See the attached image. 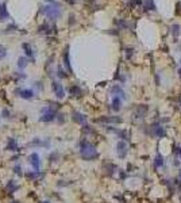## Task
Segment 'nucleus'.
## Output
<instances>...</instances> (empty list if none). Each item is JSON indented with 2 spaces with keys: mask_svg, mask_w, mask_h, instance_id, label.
Returning a JSON list of instances; mask_svg holds the SVG:
<instances>
[{
  "mask_svg": "<svg viewBox=\"0 0 181 203\" xmlns=\"http://www.w3.org/2000/svg\"><path fill=\"white\" fill-rule=\"evenodd\" d=\"M4 150H7V152H18L19 150V142H18V140L15 138V137H8L7 138Z\"/></svg>",
  "mask_w": 181,
  "mask_h": 203,
  "instance_id": "nucleus-8",
  "label": "nucleus"
},
{
  "mask_svg": "<svg viewBox=\"0 0 181 203\" xmlns=\"http://www.w3.org/2000/svg\"><path fill=\"white\" fill-rule=\"evenodd\" d=\"M24 177L26 179H29V180H38V179H42L43 177V172L42 171H26L24 172Z\"/></svg>",
  "mask_w": 181,
  "mask_h": 203,
  "instance_id": "nucleus-12",
  "label": "nucleus"
},
{
  "mask_svg": "<svg viewBox=\"0 0 181 203\" xmlns=\"http://www.w3.org/2000/svg\"><path fill=\"white\" fill-rule=\"evenodd\" d=\"M19 188H20V187H19V184H18L16 180H8V182L5 183V186H4V190H5V191H7L8 194L16 192Z\"/></svg>",
  "mask_w": 181,
  "mask_h": 203,
  "instance_id": "nucleus-13",
  "label": "nucleus"
},
{
  "mask_svg": "<svg viewBox=\"0 0 181 203\" xmlns=\"http://www.w3.org/2000/svg\"><path fill=\"white\" fill-rule=\"evenodd\" d=\"M15 93H16L19 98L24 99V100H31V99L35 96V92L30 88H18L16 91H15Z\"/></svg>",
  "mask_w": 181,
  "mask_h": 203,
  "instance_id": "nucleus-6",
  "label": "nucleus"
},
{
  "mask_svg": "<svg viewBox=\"0 0 181 203\" xmlns=\"http://www.w3.org/2000/svg\"><path fill=\"white\" fill-rule=\"evenodd\" d=\"M5 49H3V48H0V58H3V57H5Z\"/></svg>",
  "mask_w": 181,
  "mask_h": 203,
  "instance_id": "nucleus-35",
  "label": "nucleus"
},
{
  "mask_svg": "<svg viewBox=\"0 0 181 203\" xmlns=\"http://www.w3.org/2000/svg\"><path fill=\"white\" fill-rule=\"evenodd\" d=\"M154 164H155V167H157V168H161L162 165H164V158H162V156L160 154V153H158V154H157V157H155Z\"/></svg>",
  "mask_w": 181,
  "mask_h": 203,
  "instance_id": "nucleus-28",
  "label": "nucleus"
},
{
  "mask_svg": "<svg viewBox=\"0 0 181 203\" xmlns=\"http://www.w3.org/2000/svg\"><path fill=\"white\" fill-rule=\"evenodd\" d=\"M58 158H60V153H58L57 150H54V152H51L50 154H49V161L51 162H57L58 161Z\"/></svg>",
  "mask_w": 181,
  "mask_h": 203,
  "instance_id": "nucleus-25",
  "label": "nucleus"
},
{
  "mask_svg": "<svg viewBox=\"0 0 181 203\" xmlns=\"http://www.w3.org/2000/svg\"><path fill=\"white\" fill-rule=\"evenodd\" d=\"M8 18H10V14H8L7 5H5V3H2L0 4V22H4Z\"/></svg>",
  "mask_w": 181,
  "mask_h": 203,
  "instance_id": "nucleus-17",
  "label": "nucleus"
},
{
  "mask_svg": "<svg viewBox=\"0 0 181 203\" xmlns=\"http://www.w3.org/2000/svg\"><path fill=\"white\" fill-rule=\"evenodd\" d=\"M65 121H66V117H65L64 112H58V114H57V122H58V125H64Z\"/></svg>",
  "mask_w": 181,
  "mask_h": 203,
  "instance_id": "nucleus-30",
  "label": "nucleus"
},
{
  "mask_svg": "<svg viewBox=\"0 0 181 203\" xmlns=\"http://www.w3.org/2000/svg\"><path fill=\"white\" fill-rule=\"evenodd\" d=\"M54 27V26H53ZM53 27H50V24L48 23V22H45V23H42L41 26L38 27V31L39 33H42V34H50V29H53Z\"/></svg>",
  "mask_w": 181,
  "mask_h": 203,
  "instance_id": "nucleus-21",
  "label": "nucleus"
},
{
  "mask_svg": "<svg viewBox=\"0 0 181 203\" xmlns=\"http://www.w3.org/2000/svg\"><path fill=\"white\" fill-rule=\"evenodd\" d=\"M57 114H58V110L50 107V106L43 107L42 110H41L39 122H42V123H51V122L57 121Z\"/></svg>",
  "mask_w": 181,
  "mask_h": 203,
  "instance_id": "nucleus-3",
  "label": "nucleus"
},
{
  "mask_svg": "<svg viewBox=\"0 0 181 203\" xmlns=\"http://www.w3.org/2000/svg\"><path fill=\"white\" fill-rule=\"evenodd\" d=\"M172 33H173L174 38H177V35H179V33H180V26H179V24H173V26H172Z\"/></svg>",
  "mask_w": 181,
  "mask_h": 203,
  "instance_id": "nucleus-33",
  "label": "nucleus"
},
{
  "mask_svg": "<svg viewBox=\"0 0 181 203\" xmlns=\"http://www.w3.org/2000/svg\"><path fill=\"white\" fill-rule=\"evenodd\" d=\"M147 111H149V106L146 104L137 106V108L134 110V114H133L134 119H143L146 117V114H147Z\"/></svg>",
  "mask_w": 181,
  "mask_h": 203,
  "instance_id": "nucleus-7",
  "label": "nucleus"
},
{
  "mask_svg": "<svg viewBox=\"0 0 181 203\" xmlns=\"http://www.w3.org/2000/svg\"><path fill=\"white\" fill-rule=\"evenodd\" d=\"M129 153V145H127L126 141L120 140V141L116 142V154L119 158H124Z\"/></svg>",
  "mask_w": 181,
  "mask_h": 203,
  "instance_id": "nucleus-4",
  "label": "nucleus"
},
{
  "mask_svg": "<svg viewBox=\"0 0 181 203\" xmlns=\"http://www.w3.org/2000/svg\"><path fill=\"white\" fill-rule=\"evenodd\" d=\"M11 203H20L19 201H14V202H11Z\"/></svg>",
  "mask_w": 181,
  "mask_h": 203,
  "instance_id": "nucleus-37",
  "label": "nucleus"
},
{
  "mask_svg": "<svg viewBox=\"0 0 181 203\" xmlns=\"http://www.w3.org/2000/svg\"><path fill=\"white\" fill-rule=\"evenodd\" d=\"M29 164L33 167L34 171H41V158L37 152H33L29 156Z\"/></svg>",
  "mask_w": 181,
  "mask_h": 203,
  "instance_id": "nucleus-9",
  "label": "nucleus"
},
{
  "mask_svg": "<svg viewBox=\"0 0 181 203\" xmlns=\"http://www.w3.org/2000/svg\"><path fill=\"white\" fill-rule=\"evenodd\" d=\"M114 132L116 133V136L119 137L120 140H123V141H126L127 137H129V134H127L126 130H116V129H114Z\"/></svg>",
  "mask_w": 181,
  "mask_h": 203,
  "instance_id": "nucleus-24",
  "label": "nucleus"
},
{
  "mask_svg": "<svg viewBox=\"0 0 181 203\" xmlns=\"http://www.w3.org/2000/svg\"><path fill=\"white\" fill-rule=\"evenodd\" d=\"M98 122H100V123H107V125H119L123 122L120 117H118V115H112V117H101L99 118Z\"/></svg>",
  "mask_w": 181,
  "mask_h": 203,
  "instance_id": "nucleus-11",
  "label": "nucleus"
},
{
  "mask_svg": "<svg viewBox=\"0 0 181 203\" xmlns=\"http://www.w3.org/2000/svg\"><path fill=\"white\" fill-rule=\"evenodd\" d=\"M180 179H181V172H180Z\"/></svg>",
  "mask_w": 181,
  "mask_h": 203,
  "instance_id": "nucleus-40",
  "label": "nucleus"
},
{
  "mask_svg": "<svg viewBox=\"0 0 181 203\" xmlns=\"http://www.w3.org/2000/svg\"><path fill=\"white\" fill-rule=\"evenodd\" d=\"M22 48H23L26 57L30 58L31 61H34V52H33V49H31V45H30V43H23V45H22Z\"/></svg>",
  "mask_w": 181,
  "mask_h": 203,
  "instance_id": "nucleus-19",
  "label": "nucleus"
},
{
  "mask_svg": "<svg viewBox=\"0 0 181 203\" xmlns=\"http://www.w3.org/2000/svg\"><path fill=\"white\" fill-rule=\"evenodd\" d=\"M151 134L154 137H157V138H162V137H165V129L161 126V125H153L151 126Z\"/></svg>",
  "mask_w": 181,
  "mask_h": 203,
  "instance_id": "nucleus-15",
  "label": "nucleus"
},
{
  "mask_svg": "<svg viewBox=\"0 0 181 203\" xmlns=\"http://www.w3.org/2000/svg\"><path fill=\"white\" fill-rule=\"evenodd\" d=\"M18 29V26L15 23H11V24H8L7 26V29H5V33H11V31H15Z\"/></svg>",
  "mask_w": 181,
  "mask_h": 203,
  "instance_id": "nucleus-34",
  "label": "nucleus"
},
{
  "mask_svg": "<svg viewBox=\"0 0 181 203\" xmlns=\"http://www.w3.org/2000/svg\"><path fill=\"white\" fill-rule=\"evenodd\" d=\"M31 146H39V148H43V140L42 138H34L33 141L30 142Z\"/></svg>",
  "mask_w": 181,
  "mask_h": 203,
  "instance_id": "nucleus-27",
  "label": "nucleus"
},
{
  "mask_svg": "<svg viewBox=\"0 0 181 203\" xmlns=\"http://www.w3.org/2000/svg\"><path fill=\"white\" fill-rule=\"evenodd\" d=\"M2 117L4 118V119H11L12 114H11V111L8 110V108H3V110H2Z\"/></svg>",
  "mask_w": 181,
  "mask_h": 203,
  "instance_id": "nucleus-29",
  "label": "nucleus"
},
{
  "mask_svg": "<svg viewBox=\"0 0 181 203\" xmlns=\"http://www.w3.org/2000/svg\"><path fill=\"white\" fill-rule=\"evenodd\" d=\"M27 62H29V58L24 56V57H19L18 58V68H19L20 71H23L24 68L27 67Z\"/></svg>",
  "mask_w": 181,
  "mask_h": 203,
  "instance_id": "nucleus-22",
  "label": "nucleus"
},
{
  "mask_svg": "<svg viewBox=\"0 0 181 203\" xmlns=\"http://www.w3.org/2000/svg\"><path fill=\"white\" fill-rule=\"evenodd\" d=\"M72 121L77 125H81V126H85L87 125V117L80 111H72Z\"/></svg>",
  "mask_w": 181,
  "mask_h": 203,
  "instance_id": "nucleus-10",
  "label": "nucleus"
},
{
  "mask_svg": "<svg viewBox=\"0 0 181 203\" xmlns=\"http://www.w3.org/2000/svg\"><path fill=\"white\" fill-rule=\"evenodd\" d=\"M180 65H181V60H180Z\"/></svg>",
  "mask_w": 181,
  "mask_h": 203,
  "instance_id": "nucleus-41",
  "label": "nucleus"
},
{
  "mask_svg": "<svg viewBox=\"0 0 181 203\" xmlns=\"http://www.w3.org/2000/svg\"><path fill=\"white\" fill-rule=\"evenodd\" d=\"M179 74H180V76H181V68H180V69H179Z\"/></svg>",
  "mask_w": 181,
  "mask_h": 203,
  "instance_id": "nucleus-38",
  "label": "nucleus"
},
{
  "mask_svg": "<svg viewBox=\"0 0 181 203\" xmlns=\"http://www.w3.org/2000/svg\"><path fill=\"white\" fill-rule=\"evenodd\" d=\"M111 108L114 110L115 112H118L122 108V98L120 96H114L112 98V102H111Z\"/></svg>",
  "mask_w": 181,
  "mask_h": 203,
  "instance_id": "nucleus-16",
  "label": "nucleus"
},
{
  "mask_svg": "<svg viewBox=\"0 0 181 203\" xmlns=\"http://www.w3.org/2000/svg\"><path fill=\"white\" fill-rule=\"evenodd\" d=\"M51 89L54 92V95L57 96V99H64L65 98V88L60 81H53L51 83Z\"/></svg>",
  "mask_w": 181,
  "mask_h": 203,
  "instance_id": "nucleus-5",
  "label": "nucleus"
},
{
  "mask_svg": "<svg viewBox=\"0 0 181 203\" xmlns=\"http://www.w3.org/2000/svg\"><path fill=\"white\" fill-rule=\"evenodd\" d=\"M62 60H64V65L68 69V72H69V73H73L72 65H70V57H69V46L65 48V52H64V54H62Z\"/></svg>",
  "mask_w": 181,
  "mask_h": 203,
  "instance_id": "nucleus-14",
  "label": "nucleus"
},
{
  "mask_svg": "<svg viewBox=\"0 0 181 203\" xmlns=\"http://www.w3.org/2000/svg\"><path fill=\"white\" fill-rule=\"evenodd\" d=\"M111 92L114 93V96H120V98H126V95H124V91H123V88H122L120 85H118V84H115L114 87H112V89H111Z\"/></svg>",
  "mask_w": 181,
  "mask_h": 203,
  "instance_id": "nucleus-20",
  "label": "nucleus"
},
{
  "mask_svg": "<svg viewBox=\"0 0 181 203\" xmlns=\"http://www.w3.org/2000/svg\"><path fill=\"white\" fill-rule=\"evenodd\" d=\"M65 2H68V3H69V4H74V3H76L77 0H65Z\"/></svg>",
  "mask_w": 181,
  "mask_h": 203,
  "instance_id": "nucleus-36",
  "label": "nucleus"
},
{
  "mask_svg": "<svg viewBox=\"0 0 181 203\" xmlns=\"http://www.w3.org/2000/svg\"><path fill=\"white\" fill-rule=\"evenodd\" d=\"M42 203H50V202H49V201H45V202H42Z\"/></svg>",
  "mask_w": 181,
  "mask_h": 203,
  "instance_id": "nucleus-39",
  "label": "nucleus"
},
{
  "mask_svg": "<svg viewBox=\"0 0 181 203\" xmlns=\"http://www.w3.org/2000/svg\"><path fill=\"white\" fill-rule=\"evenodd\" d=\"M79 153H80V157L85 161H93L96 158H99V156H100L96 146L85 138H83L79 142Z\"/></svg>",
  "mask_w": 181,
  "mask_h": 203,
  "instance_id": "nucleus-1",
  "label": "nucleus"
},
{
  "mask_svg": "<svg viewBox=\"0 0 181 203\" xmlns=\"http://www.w3.org/2000/svg\"><path fill=\"white\" fill-rule=\"evenodd\" d=\"M48 2V4L43 5L42 7V12L45 14L46 18H49V19H57L58 16H61V5L58 2H55V0H46Z\"/></svg>",
  "mask_w": 181,
  "mask_h": 203,
  "instance_id": "nucleus-2",
  "label": "nucleus"
},
{
  "mask_svg": "<svg viewBox=\"0 0 181 203\" xmlns=\"http://www.w3.org/2000/svg\"><path fill=\"white\" fill-rule=\"evenodd\" d=\"M57 76L60 77V79H65V77L68 76V74L65 73V71L61 68V65H58V67H57Z\"/></svg>",
  "mask_w": 181,
  "mask_h": 203,
  "instance_id": "nucleus-31",
  "label": "nucleus"
},
{
  "mask_svg": "<svg viewBox=\"0 0 181 203\" xmlns=\"http://www.w3.org/2000/svg\"><path fill=\"white\" fill-rule=\"evenodd\" d=\"M115 169H116V165L115 164H105L104 165V171H107V173L110 175H114V172H115Z\"/></svg>",
  "mask_w": 181,
  "mask_h": 203,
  "instance_id": "nucleus-26",
  "label": "nucleus"
},
{
  "mask_svg": "<svg viewBox=\"0 0 181 203\" xmlns=\"http://www.w3.org/2000/svg\"><path fill=\"white\" fill-rule=\"evenodd\" d=\"M14 173H16L18 176H24V173L22 172V167H20L19 164H16V165L14 167Z\"/></svg>",
  "mask_w": 181,
  "mask_h": 203,
  "instance_id": "nucleus-32",
  "label": "nucleus"
},
{
  "mask_svg": "<svg viewBox=\"0 0 181 203\" xmlns=\"http://www.w3.org/2000/svg\"><path fill=\"white\" fill-rule=\"evenodd\" d=\"M68 91L72 96H76V98H79V96L83 95V89L80 88V85H76V84H73V85H70L69 88H68Z\"/></svg>",
  "mask_w": 181,
  "mask_h": 203,
  "instance_id": "nucleus-18",
  "label": "nucleus"
},
{
  "mask_svg": "<svg viewBox=\"0 0 181 203\" xmlns=\"http://www.w3.org/2000/svg\"><path fill=\"white\" fill-rule=\"evenodd\" d=\"M143 7H145V10L153 11V10H154V8H155L154 0H143Z\"/></svg>",
  "mask_w": 181,
  "mask_h": 203,
  "instance_id": "nucleus-23",
  "label": "nucleus"
}]
</instances>
